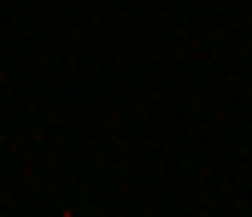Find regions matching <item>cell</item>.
Wrapping results in <instances>:
<instances>
[]
</instances>
